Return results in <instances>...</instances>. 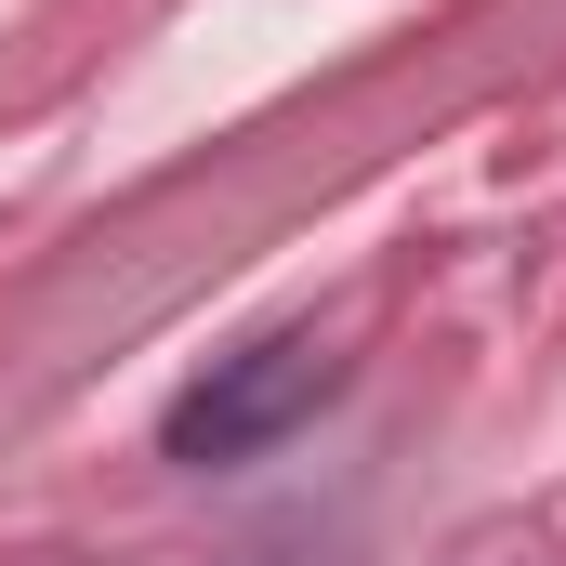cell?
Here are the masks:
<instances>
[{
  "mask_svg": "<svg viewBox=\"0 0 566 566\" xmlns=\"http://www.w3.org/2000/svg\"><path fill=\"white\" fill-rule=\"evenodd\" d=\"M343 396V356L316 343V329H264V343H238V356H211L171 409H158V461H264L290 422H316Z\"/></svg>",
  "mask_w": 566,
  "mask_h": 566,
  "instance_id": "cell-1",
  "label": "cell"
}]
</instances>
